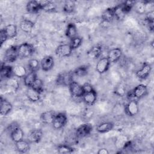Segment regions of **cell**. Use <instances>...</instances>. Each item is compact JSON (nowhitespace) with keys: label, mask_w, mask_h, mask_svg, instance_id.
I'll use <instances>...</instances> for the list:
<instances>
[{"label":"cell","mask_w":154,"mask_h":154,"mask_svg":"<svg viewBox=\"0 0 154 154\" xmlns=\"http://www.w3.org/2000/svg\"><path fill=\"white\" fill-rule=\"evenodd\" d=\"M149 1H135L134 5V8L135 9V11L139 14H143L145 13L146 10L147 4Z\"/></svg>","instance_id":"cell-30"},{"label":"cell","mask_w":154,"mask_h":154,"mask_svg":"<svg viewBox=\"0 0 154 154\" xmlns=\"http://www.w3.org/2000/svg\"><path fill=\"white\" fill-rule=\"evenodd\" d=\"M56 114L57 113L55 111L52 110L46 111L41 114L40 118L42 122L45 124L52 123Z\"/></svg>","instance_id":"cell-19"},{"label":"cell","mask_w":154,"mask_h":154,"mask_svg":"<svg viewBox=\"0 0 154 154\" xmlns=\"http://www.w3.org/2000/svg\"><path fill=\"white\" fill-rule=\"evenodd\" d=\"M110 64L111 63L109 60L108 59L107 57L100 58L98 60L96 64V70L99 73L103 74L108 71V70L109 69Z\"/></svg>","instance_id":"cell-9"},{"label":"cell","mask_w":154,"mask_h":154,"mask_svg":"<svg viewBox=\"0 0 154 154\" xmlns=\"http://www.w3.org/2000/svg\"><path fill=\"white\" fill-rule=\"evenodd\" d=\"M43 87L44 84L43 81L40 78H37L34 83L32 84V86L31 87L32 88H33L36 91L38 92L39 93H41L43 91Z\"/></svg>","instance_id":"cell-37"},{"label":"cell","mask_w":154,"mask_h":154,"mask_svg":"<svg viewBox=\"0 0 154 154\" xmlns=\"http://www.w3.org/2000/svg\"><path fill=\"white\" fill-rule=\"evenodd\" d=\"M26 97L31 102H36L40 99V93L36 91L31 87H28L26 90Z\"/></svg>","instance_id":"cell-27"},{"label":"cell","mask_w":154,"mask_h":154,"mask_svg":"<svg viewBox=\"0 0 154 154\" xmlns=\"http://www.w3.org/2000/svg\"><path fill=\"white\" fill-rule=\"evenodd\" d=\"M122 51L119 48H115L111 49L108 54L107 58L109 60L110 63H116L122 57Z\"/></svg>","instance_id":"cell-17"},{"label":"cell","mask_w":154,"mask_h":154,"mask_svg":"<svg viewBox=\"0 0 154 154\" xmlns=\"http://www.w3.org/2000/svg\"><path fill=\"white\" fill-rule=\"evenodd\" d=\"M75 149L67 144H59L57 146V151L59 153L68 154L72 153L75 151Z\"/></svg>","instance_id":"cell-34"},{"label":"cell","mask_w":154,"mask_h":154,"mask_svg":"<svg viewBox=\"0 0 154 154\" xmlns=\"http://www.w3.org/2000/svg\"><path fill=\"white\" fill-rule=\"evenodd\" d=\"M6 84L8 87H10V88L14 89V90H17L19 87V84L18 81L16 78H13V76L6 79Z\"/></svg>","instance_id":"cell-41"},{"label":"cell","mask_w":154,"mask_h":154,"mask_svg":"<svg viewBox=\"0 0 154 154\" xmlns=\"http://www.w3.org/2000/svg\"><path fill=\"white\" fill-rule=\"evenodd\" d=\"M97 154H108L109 151L106 148H101L97 152Z\"/></svg>","instance_id":"cell-46"},{"label":"cell","mask_w":154,"mask_h":154,"mask_svg":"<svg viewBox=\"0 0 154 154\" xmlns=\"http://www.w3.org/2000/svg\"><path fill=\"white\" fill-rule=\"evenodd\" d=\"M35 23L34 22L30 20L24 19L20 22L19 26L20 29L26 33H29L32 31L34 27Z\"/></svg>","instance_id":"cell-22"},{"label":"cell","mask_w":154,"mask_h":154,"mask_svg":"<svg viewBox=\"0 0 154 154\" xmlns=\"http://www.w3.org/2000/svg\"><path fill=\"white\" fill-rule=\"evenodd\" d=\"M73 72H64L60 73L55 80V82L58 85L69 86L73 81Z\"/></svg>","instance_id":"cell-2"},{"label":"cell","mask_w":154,"mask_h":154,"mask_svg":"<svg viewBox=\"0 0 154 154\" xmlns=\"http://www.w3.org/2000/svg\"><path fill=\"white\" fill-rule=\"evenodd\" d=\"M114 123L111 122H106L100 123L96 127V131L100 134H104L111 131L114 128Z\"/></svg>","instance_id":"cell-23"},{"label":"cell","mask_w":154,"mask_h":154,"mask_svg":"<svg viewBox=\"0 0 154 154\" xmlns=\"http://www.w3.org/2000/svg\"><path fill=\"white\" fill-rule=\"evenodd\" d=\"M97 92L94 89L89 92L85 93L82 96L84 102L85 103V104L88 105H94L97 100Z\"/></svg>","instance_id":"cell-16"},{"label":"cell","mask_w":154,"mask_h":154,"mask_svg":"<svg viewBox=\"0 0 154 154\" xmlns=\"http://www.w3.org/2000/svg\"><path fill=\"white\" fill-rule=\"evenodd\" d=\"M67 122V117L64 112H58L56 114L52 122V126L55 129L63 128Z\"/></svg>","instance_id":"cell-5"},{"label":"cell","mask_w":154,"mask_h":154,"mask_svg":"<svg viewBox=\"0 0 154 154\" xmlns=\"http://www.w3.org/2000/svg\"><path fill=\"white\" fill-rule=\"evenodd\" d=\"M134 98L141 99L147 94V87L143 84H140L137 85L134 89L131 90Z\"/></svg>","instance_id":"cell-11"},{"label":"cell","mask_w":154,"mask_h":154,"mask_svg":"<svg viewBox=\"0 0 154 154\" xmlns=\"http://www.w3.org/2000/svg\"><path fill=\"white\" fill-rule=\"evenodd\" d=\"M75 7V4L73 1H67L65 2L63 7V10L64 13L67 14H71L74 11Z\"/></svg>","instance_id":"cell-36"},{"label":"cell","mask_w":154,"mask_h":154,"mask_svg":"<svg viewBox=\"0 0 154 154\" xmlns=\"http://www.w3.org/2000/svg\"><path fill=\"white\" fill-rule=\"evenodd\" d=\"M65 34L66 36L70 39H72L77 36V28L76 25L74 23L70 22L67 25Z\"/></svg>","instance_id":"cell-28"},{"label":"cell","mask_w":154,"mask_h":154,"mask_svg":"<svg viewBox=\"0 0 154 154\" xmlns=\"http://www.w3.org/2000/svg\"><path fill=\"white\" fill-rule=\"evenodd\" d=\"M82 88H83V90H84V93H87V92H89L91 90H93L94 88L92 86V85L88 82H85L84 83L83 85H82Z\"/></svg>","instance_id":"cell-44"},{"label":"cell","mask_w":154,"mask_h":154,"mask_svg":"<svg viewBox=\"0 0 154 154\" xmlns=\"http://www.w3.org/2000/svg\"><path fill=\"white\" fill-rule=\"evenodd\" d=\"M72 51L69 44H61L57 47L55 54L60 58L69 57L72 54Z\"/></svg>","instance_id":"cell-7"},{"label":"cell","mask_w":154,"mask_h":154,"mask_svg":"<svg viewBox=\"0 0 154 154\" xmlns=\"http://www.w3.org/2000/svg\"><path fill=\"white\" fill-rule=\"evenodd\" d=\"M92 131L93 126L91 123H84L77 128L75 134L78 138H84L90 135Z\"/></svg>","instance_id":"cell-6"},{"label":"cell","mask_w":154,"mask_h":154,"mask_svg":"<svg viewBox=\"0 0 154 154\" xmlns=\"http://www.w3.org/2000/svg\"><path fill=\"white\" fill-rule=\"evenodd\" d=\"M42 5V10L46 12H53L56 10V5L51 1H40Z\"/></svg>","instance_id":"cell-33"},{"label":"cell","mask_w":154,"mask_h":154,"mask_svg":"<svg viewBox=\"0 0 154 154\" xmlns=\"http://www.w3.org/2000/svg\"><path fill=\"white\" fill-rule=\"evenodd\" d=\"M13 76H14L15 77L21 78L25 76V75L27 74V70L23 66L16 65L13 67Z\"/></svg>","instance_id":"cell-29"},{"label":"cell","mask_w":154,"mask_h":154,"mask_svg":"<svg viewBox=\"0 0 154 154\" xmlns=\"http://www.w3.org/2000/svg\"><path fill=\"white\" fill-rule=\"evenodd\" d=\"M116 93L119 96H123L125 94V90L122 88V87H118L116 90Z\"/></svg>","instance_id":"cell-45"},{"label":"cell","mask_w":154,"mask_h":154,"mask_svg":"<svg viewBox=\"0 0 154 154\" xmlns=\"http://www.w3.org/2000/svg\"><path fill=\"white\" fill-rule=\"evenodd\" d=\"M144 23H146V25L147 26V27L148 28V29L150 31H153V28H154V21H153V20H149V19H144Z\"/></svg>","instance_id":"cell-43"},{"label":"cell","mask_w":154,"mask_h":154,"mask_svg":"<svg viewBox=\"0 0 154 154\" xmlns=\"http://www.w3.org/2000/svg\"><path fill=\"white\" fill-rule=\"evenodd\" d=\"M4 29L8 38H13L17 35V28L16 25L9 24L7 25Z\"/></svg>","instance_id":"cell-31"},{"label":"cell","mask_w":154,"mask_h":154,"mask_svg":"<svg viewBox=\"0 0 154 154\" xmlns=\"http://www.w3.org/2000/svg\"><path fill=\"white\" fill-rule=\"evenodd\" d=\"M125 114L129 117H134L138 114L140 111L138 102L135 99L129 100L125 106Z\"/></svg>","instance_id":"cell-3"},{"label":"cell","mask_w":154,"mask_h":154,"mask_svg":"<svg viewBox=\"0 0 154 154\" xmlns=\"http://www.w3.org/2000/svg\"><path fill=\"white\" fill-rule=\"evenodd\" d=\"M70 92L72 96L75 97H82L84 91L82 85L79 84L75 81H73L69 85Z\"/></svg>","instance_id":"cell-8"},{"label":"cell","mask_w":154,"mask_h":154,"mask_svg":"<svg viewBox=\"0 0 154 154\" xmlns=\"http://www.w3.org/2000/svg\"><path fill=\"white\" fill-rule=\"evenodd\" d=\"M135 1H126L120 4L123 13L126 14L129 13L134 7Z\"/></svg>","instance_id":"cell-38"},{"label":"cell","mask_w":154,"mask_h":154,"mask_svg":"<svg viewBox=\"0 0 154 154\" xmlns=\"http://www.w3.org/2000/svg\"><path fill=\"white\" fill-rule=\"evenodd\" d=\"M43 137V132L40 129H34L28 135V141L31 143H39Z\"/></svg>","instance_id":"cell-10"},{"label":"cell","mask_w":154,"mask_h":154,"mask_svg":"<svg viewBox=\"0 0 154 154\" xmlns=\"http://www.w3.org/2000/svg\"><path fill=\"white\" fill-rule=\"evenodd\" d=\"M18 57V46H11L5 52L4 61L7 63H13Z\"/></svg>","instance_id":"cell-4"},{"label":"cell","mask_w":154,"mask_h":154,"mask_svg":"<svg viewBox=\"0 0 154 154\" xmlns=\"http://www.w3.org/2000/svg\"><path fill=\"white\" fill-rule=\"evenodd\" d=\"M34 51V46L31 43L25 42L18 46L19 57L24 58L29 57L33 54Z\"/></svg>","instance_id":"cell-1"},{"label":"cell","mask_w":154,"mask_h":154,"mask_svg":"<svg viewBox=\"0 0 154 154\" xmlns=\"http://www.w3.org/2000/svg\"><path fill=\"white\" fill-rule=\"evenodd\" d=\"M152 71V66L150 64L145 63L143 64L141 68L138 70L136 73V76L140 79H145L150 75Z\"/></svg>","instance_id":"cell-13"},{"label":"cell","mask_w":154,"mask_h":154,"mask_svg":"<svg viewBox=\"0 0 154 154\" xmlns=\"http://www.w3.org/2000/svg\"><path fill=\"white\" fill-rule=\"evenodd\" d=\"M8 38L7 35V34L5 33L4 29H1L0 31V44L1 46L7 40Z\"/></svg>","instance_id":"cell-42"},{"label":"cell","mask_w":154,"mask_h":154,"mask_svg":"<svg viewBox=\"0 0 154 154\" xmlns=\"http://www.w3.org/2000/svg\"><path fill=\"white\" fill-rule=\"evenodd\" d=\"M114 18L118 20H122L126 14L122 11L120 5H118L114 7Z\"/></svg>","instance_id":"cell-40"},{"label":"cell","mask_w":154,"mask_h":154,"mask_svg":"<svg viewBox=\"0 0 154 154\" xmlns=\"http://www.w3.org/2000/svg\"><path fill=\"white\" fill-rule=\"evenodd\" d=\"M12 104L2 96H1L0 99V114L1 116L8 115L12 110Z\"/></svg>","instance_id":"cell-14"},{"label":"cell","mask_w":154,"mask_h":154,"mask_svg":"<svg viewBox=\"0 0 154 154\" xmlns=\"http://www.w3.org/2000/svg\"><path fill=\"white\" fill-rule=\"evenodd\" d=\"M23 131L19 126L14 128L11 131H10V138L14 143L23 140Z\"/></svg>","instance_id":"cell-20"},{"label":"cell","mask_w":154,"mask_h":154,"mask_svg":"<svg viewBox=\"0 0 154 154\" xmlns=\"http://www.w3.org/2000/svg\"><path fill=\"white\" fill-rule=\"evenodd\" d=\"M13 67L5 65V64H1V71H0V76H1V81L6 80L13 76Z\"/></svg>","instance_id":"cell-15"},{"label":"cell","mask_w":154,"mask_h":154,"mask_svg":"<svg viewBox=\"0 0 154 154\" xmlns=\"http://www.w3.org/2000/svg\"><path fill=\"white\" fill-rule=\"evenodd\" d=\"M40 68L45 72L51 70L54 66V59L52 56H46L40 61Z\"/></svg>","instance_id":"cell-12"},{"label":"cell","mask_w":154,"mask_h":154,"mask_svg":"<svg viewBox=\"0 0 154 154\" xmlns=\"http://www.w3.org/2000/svg\"><path fill=\"white\" fill-rule=\"evenodd\" d=\"M82 42V38L76 36V37L70 39L69 45H70L71 48L72 49V50H74V49H76L77 48H78L81 45Z\"/></svg>","instance_id":"cell-39"},{"label":"cell","mask_w":154,"mask_h":154,"mask_svg":"<svg viewBox=\"0 0 154 154\" xmlns=\"http://www.w3.org/2000/svg\"><path fill=\"white\" fill-rule=\"evenodd\" d=\"M26 10L29 13H37L42 10V5L40 1H29L26 5Z\"/></svg>","instance_id":"cell-18"},{"label":"cell","mask_w":154,"mask_h":154,"mask_svg":"<svg viewBox=\"0 0 154 154\" xmlns=\"http://www.w3.org/2000/svg\"><path fill=\"white\" fill-rule=\"evenodd\" d=\"M37 78V76L36 72L29 71V72L27 73V74L23 78V83L28 88L31 87Z\"/></svg>","instance_id":"cell-26"},{"label":"cell","mask_w":154,"mask_h":154,"mask_svg":"<svg viewBox=\"0 0 154 154\" xmlns=\"http://www.w3.org/2000/svg\"><path fill=\"white\" fill-rule=\"evenodd\" d=\"M15 146L17 150L22 153H27L30 149L29 142L28 141L24 140L23 139L15 143Z\"/></svg>","instance_id":"cell-24"},{"label":"cell","mask_w":154,"mask_h":154,"mask_svg":"<svg viewBox=\"0 0 154 154\" xmlns=\"http://www.w3.org/2000/svg\"><path fill=\"white\" fill-rule=\"evenodd\" d=\"M40 67V61L35 58L30 59L28 63V67L29 71L37 72Z\"/></svg>","instance_id":"cell-35"},{"label":"cell","mask_w":154,"mask_h":154,"mask_svg":"<svg viewBox=\"0 0 154 154\" xmlns=\"http://www.w3.org/2000/svg\"><path fill=\"white\" fill-rule=\"evenodd\" d=\"M102 52V47L100 45L97 44L93 46L87 52L88 56L92 59H97L99 58Z\"/></svg>","instance_id":"cell-21"},{"label":"cell","mask_w":154,"mask_h":154,"mask_svg":"<svg viewBox=\"0 0 154 154\" xmlns=\"http://www.w3.org/2000/svg\"><path fill=\"white\" fill-rule=\"evenodd\" d=\"M103 22L109 23L114 19V7L106 8L101 16Z\"/></svg>","instance_id":"cell-25"},{"label":"cell","mask_w":154,"mask_h":154,"mask_svg":"<svg viewBox=\"0 0 154 154\" xmlns=\"http://www.w3.org/2000/svg\"><path fill=\"white\" fill-rule=\"evenodd\" d=\"M88 70L89 66L88 65H82L75 69L73 72V73L76 76L84 77L88 74Z\"/></svg>","instance_id":"cell-32"}]
</instances>
